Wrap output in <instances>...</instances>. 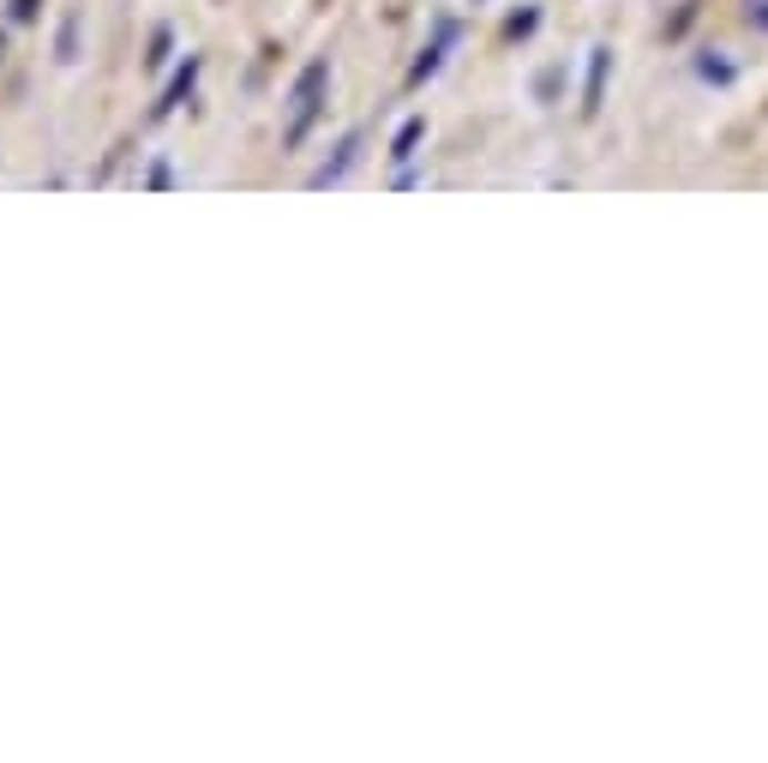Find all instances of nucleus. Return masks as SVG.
Listing matches in <instances>:
<instances>
[{"label": "nucleus", "mask_w": 768, "mask_h": 763, "mask_svg": "<svg viewBox=\"0 0 768 763\" xmlns=\"http://www.w3.org/2000/svg\"><path fill=\"white\" fill-rule=\"evenodd\" d=\"M319 84H324V67H306L301 91H294V127H306V114H313V97H319Z\"/></svg>", "instance_id": "obj_1"}]
</instances>
